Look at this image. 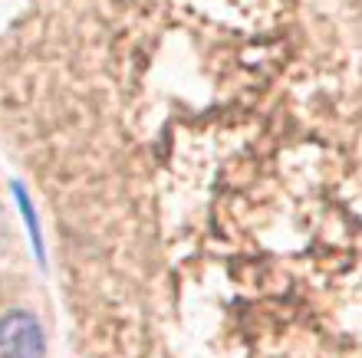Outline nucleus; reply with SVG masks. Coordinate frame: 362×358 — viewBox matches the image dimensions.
Instances as JSON below:
<instances>
[{"label": "nucleus", "instance_id": "obj_1", "mask_svg": "<svg viewBox=\"0 0 362 358\" xmlns=\"http://www.w3.org/2000/svg\"><path fill=\"white\" fill-rule=\"evenodd\" d=\"M0 358H47V339L37 316L23 309L0 316Z\"/></svg>", "mask_w": 362, "mask_h": 358}]
</instances>
